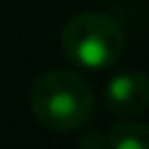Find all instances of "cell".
<instances>
[{
    "mask_svg": "<svg viewBox=\"0 0 149 149\" xmlns=\"http://www.w3.org/2000/svg\"><path fill=\"white\" fill-rule=\"evenodd\" d=\"M29 107L45 128L68 134L84 128L92 120L94 92L84 76L68 68H52L31 84Z\"/></svg>",
    "mask_w": 149,
    "mask_h": 149,
    "instance_id": "6da1fadb",
    "label": "cell"
},
{
    "mask_svg": "<svg viewBox=\"0 0 149 149\" xmlns=\"http://www.w3.org/2000/svg\"><path fill=\"white\" fill-rule=\"evenodd\" d=\"M60 47L71 63L102 71L120 60L126 50V31L113 16L100 10H84L63 26Z\"/></svg>",
    "mask_w": 149,
    "mask_h": 149,
    "instance_id": "7a4b0ae2",
    "label": "cell"
},
{
    "mask_svg": "<svg viewBox=\"0 0 149 149\" xmlns=\"http://www.w3.org/2000/svg\"><path fill=\"white\" fill-rule=\"evenodd\" d=\"M105 105L113 115L136 118L149 107V76L144 71H123L105 86Z\"/></svg>",
    "mask_w": 149,
    "mask_h": 149,
    "instance_id": "3957f363",
    "label": "cell"
},
{
    "mask_svg": "<svg viewBox=\"0 0 149 149\" xmlns=\"http://www.w3.org/2000/svg\"><path fill=\"white\" fill-rule=\"evenodd\" d=\"M105 144L110 149H149V126L136 120H120L107 131Z\"/></svg>",
    "mask_w": 149,
    "mask_h": 149,
    "instance_id": "277c9868",
    "label": "cell"
},
{
    "mask_svg": "<svg viewBox=\"0 0 149 149\" xmlns=\"http://www.w3.org/2000/svg\"><path fill=\"white\" fill-rule=\"evenodd\" d=\"M79 144L81 147H107L105 139H100V136H84V139H79Z\"/></svg>",
    "mask_w": 149,
    "mask_h": 149,
    "instance_id": "5b68a950",
    "label": "cell"
}]
</instances>
